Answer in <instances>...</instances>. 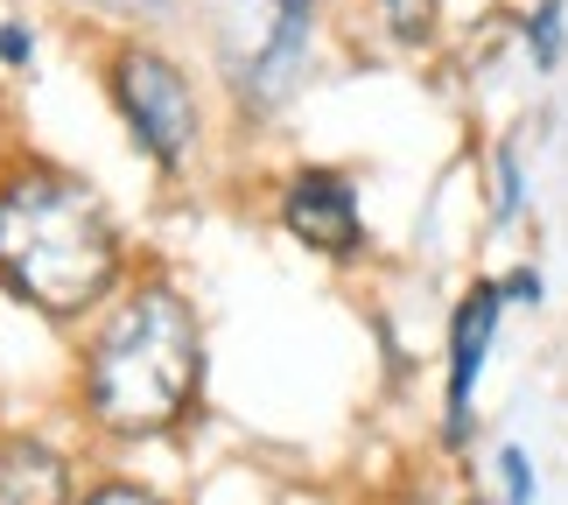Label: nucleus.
<instances>
[{
	"mask_svg": "<svg viewBox=\"0 0 568 505\" xmlns=\"http://www.w3.org/2000/svg\"><path fill=\"white\" fill-rule=\"evenodd\" d=\"M0 289L36 316L71 323L126 289V246L92 183L57 162L0 169Z\"/></svg>",
	"mask_w": 568,
	"mask_h": 505,
	"instance_id": "obj_1",
	"label": "nucleus"
},
{
	"mask_svg": "<svg viewBox=\"0 0 568 505\" xmlns=\"http://www.w3.org/2000/svg\"><path fill=\"white\" fill-rule=\"evenodd\" d=\"M196 380H204V331L176 281L141 274L105 302L84 344V407L105 435H162L176 428Z\"/></svg>",
	"mask_w": 568,
	"mask_h": 505,
	"instance_id": "obj_2",
	"label": "nucleus"
},
{
	"mask_svg": "<svg viewBox=\"0 0 568 505\" xmlns=\"http://www.w3.org/2000/svg\"><path fill=\"white\" fill-rule=\"evenodd\" d=\"M105 92H113L126 134L162 175H183L204 148V105H196V84L183 78L176 57H162L155 42L126 36L105 57Z\"/></svg>",
	"mask_w": 568,
	"mask_h": 505,
	"instance_id": "obj_3",
	"label": "nucleus"
},
{
	"mask_svg": "<svg viewBox=\"0 0 568 505\" xmlns=\"http://www.w3.org/2000/svg\"><path fill=\"white\" fill-rule=\"evenodd\" d=\"M506 281L485 274L456 295L449 310V372H443V443L464 450L470 443V401H477V380L491 365V344H498V323H506Z\"/></svg>",
	"mask_w": 568,
	"mask_h": 505,
	"instance_id": "obj_4",
	"label": "nucleus"
},
{
	"mask_svg": "<svg viewBox=\"0 0 568 505\" xmlns=\"http://www.w3.org/2000/svg\"><path fill=\"white\" fill-rule=\"evenodd\" d=\"M281 225L323 260H358L365 253L358 183L344 169H295L288 183H281Z\"/></svg>",
	"mask_w": 568,
	"mask_h": 505,
	"instance_id": "obj_5",
	"label": "nucleus"
},
{
	"mask_svg": "<svg viewBox=\"0 0 568 505\" xmlns=\"http://www.w3.org/2000/svg\"><path fill=\"white\" fill-rule=\"evenodd\" d=\"M310 29H316V0H281L274 8V29L260 36V50L246 63V105L274 113V105L295 92L302 57H310Z\"/></svg>",
	"mask_w": 568,
	"mask_h": 505,
	"instance_id": "obj_6",
	"label": "nucleus"
},
{
	"mask_svg": "<svg viewBox=\"0 0 568 505\" xmlns=\"http://www.w3.org/2000/svg\"><path fill=\"white\" fill-rule=\"evenodd\" d=\"M0 505H71V471L57 450L36 435H8L0 443Z\"/></svg>",
	"mask_w": 568,
	"mask_h": 505,
	"instance_id": "obj_7",
	"label": "nucleus"
},
{
	"mask_svg": "<svg viewBox=\"0 0 568 505\" xmlns=\"http://www.w3.org/2000/svg\"><path fill=\"white\" fill-rule=\"evenodd\" d=\"M519 42H527V63L540 78L561 71V50H568V0H534L527 21H519Z\"/></svg>",
	"mask_w": 568,
	"mask_h": 505,
	"instance_id": "obj_8",
	"label": "nucleus"
},
{
	"mask_svg": "<svg viewBox=\"0 0 568 505\" xmlns=\"http://www.w3.org/2000/svg\"><path fill=\"white\" fill-rule=\"evenodd\" d=\"M527 218V162H519V141L491 148V225L506 232Z\"/></svg>",
	"mask_w": 568,
	"mask_h": 505,
	"instance_id": "obj_9",
	"label": "nucleus"
},
{
	"mask_svg": "<svg viewBox=\"0 0 568 505\" xmlns=\"http://www.w3.org/2000/svg\"><path fill=\"white\" fill-rule=\"evenodd\" d=\"M379 21L393 42H407V50H422L435 36V21H443V0H379Z\"/></svg>",
	"mask_w": 568,
	"mask_h": 505,
	"instance_id": "obj_10",
	"label": "nucleus"
},
{
	"mask_svg": "<svg viewBox=\"0 0 568 505\" xmlns=\"http://www.w3.org/2000/svg\"><path fill=\"white\" fill-rule=\"evenodd\" d=\"M498 485H506V505H534V498H540V485H534V456L519 450V443L498 450Z\"/></svg>",
	"mask_w": 568,
	"mask_h": 505,
	"instance_id": "obj_11",
	"label": "nucleus"
},
{
	"mask_svg": "<svg viewBox=\"0 0 568 505\" xmlns=\"http://www.w3.org/2000/svg\"><path fill=\"white\" fill-rule=\"evenodd\" d=\"M92 14H113V21H134V29H155V21L176 14V0H78Z\"/></svg>",
	"mask_w": 568,
	"mask_h": 505,
	"instance_id": "obj_12",
	"label": "nucleus"
},
{
	"mask_svg": "<svg viewBox=\"0 0 568 505\" xmlns=\"http://www.w3.org/2000/svg\"><path fill=\"white\" fill-rule=\"evenodd\" d=\"M498 281H506V302H513V310H540V302H548V274H540L534 260H519V267H506Z\"/></svg>",
	"mask_w": 568,
	"mask_h": 505,
	"instance_id": "obj_13",
	"label": "nucleus"
},
{
	"mask_svg": "<svg viewBox=\"0 0 568 505\" xmlns=\"http://www.w3.org/2000/svg\"><path fill=\"white\" fill-rule=\"evenodd\" d=\"M36 57V36H29V21H0V63H29Z\"/></svg>",
	"mask_w": 568,
	"mask_h": 505,
	"instance_id": "obj_14",
	"label": "nucleus"
},
{
	"mask_svg": "<svg viewBox=\"0 0 568 505\" xmlns=\"http://www.w3.org/2000/svg\"><path fill=\"white\" fill-rule=\"evenodd\" d=\"M78 505H162V498L141 492V485H99V492H84Z\"/></svg>",
	"mask_w": 568,
	"mask_h": 505,
	"instance_id": "obj_15",
	"label": "nucleus"
},
{
	"mask_svg": "<svg viewBox=\"0 0 568 505\" xmlns=\"http://www.w3.org/2000/svg\"><path fill=\"white\" fill-rule=\"evenodd\" d=\"M470 505H485V498H470Z\"/></svg>",
	"mask_w": 568,
	"mask_h": 505,
	"instance_id": "obj_16",
	"label": "nucleus"
}]
</instances>
